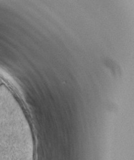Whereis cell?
I'll return each instance as SVG.
<instances>
[{"instance_id": "6da1fadb", "label": "cell", "mask_w": 134, "mask_h": 160, "mask_svg": "<svg viewBox=\"0 0 134 160\" xmlns=\"http://www.w3.org/2000/svg\"><path fill=\"white\" fill-rule=\"evenodd\" d=\"M2 83V80H1V79H0V84Z\"/></svg>"}]
</instances>
